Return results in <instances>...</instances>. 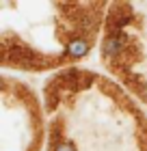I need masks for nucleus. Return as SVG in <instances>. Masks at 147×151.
I'll use <instances>...</instances> for the list:
<instances>
[{"mask_svg":"<svg viewBox=\"0 0 147 151\" xmlns=\"http://www.w3.org/2000/svg\"><path fill=\"white\" fill-rule=\"evenodd\" d=\"M102 50H104L106 56H117V54H121V50H123V35H119V32H117V35L106 37V39H104Z\"/></svg>","mask_w":147,"mask_h":151,"instance_id":"obj_1","label":"nucleus"},{"mask_svg":"<svg viewBox=\"0 0 147 151\" xmlns=\"http://www.w3.org/2000/svg\"><path fill=\"white\" fill-rule=\"evenodd\" d=\"M87 52H89V41L87 39H74V41H69V45H67V54H69V56L80 58V56H85Z\"/></svg>","mask_w":147,"mask_h":151,"instance_id":"obj_2","label":"nucleus"},{"mask_svg":"<svg viewBox=\"0 0 147 151\" xmlns=\"http://www.w3.org/2000/svg\"><path fill=\"white\" fill-rule=\"evenodd\" d=\"M54 151H76V147L72 142H59V145L54 147Z\"/></svg>","mask_w":147,"mask_h":151,"instance_id":"obj_3","label":"nucleus"},{"mask_svg":"<svg viewBox=\"0 0 147 151\" xmlns=\"http://www.w3.org/2000/svg\"><path fill=\"white\" fill-rule=\"evenodd\" d=\"M145 95H147V91H145Z\"/></svg>","mask_w":147,"mask_h":151,"instance_id":"obj_4","label":"nucleus"}]
</instances>
